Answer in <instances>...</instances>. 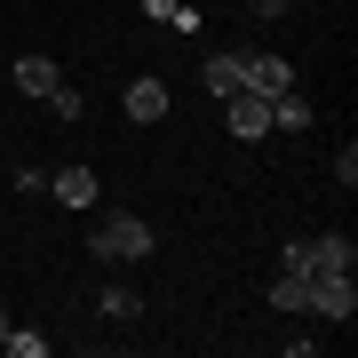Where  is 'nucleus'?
Returning a JSON list of instances; mask_svg holds the SVG:
<instances>
[{
	"label": "nucleus",
	"mask_w": 358,
	"mask_h": 358,
	"mask_svg": "<svg viewBox=\"0 0 358 358\" xmlns=\"http://www.w3.org/2000/svg\"><path fill=\"white\" fill-rule=\"evenodd\" d=\"M128 120H167V80H128Z\"/></svg>",
	"instance_id": "nucleus-8"
},
{
	"label": "nucleus",
	"mask_w": 358,
	"mask_h": 358,
	"mask_svg": "<svg viewBox=\"0 0 358 358\" xmlns=\"http://www.w3.org/2000/svg\"><path fill=\"white\" fill-rule=\"evenodd\" d=\"M96 310H103L112 327H128V319H143V294H136V287H103V294H96Z\"/></svg>",
	"instance_id": "nucleus-12"
},
{
	"label": "nucleus",
	"mask_w": 358,
	"mask_h": 358,
	"mask_svg": "<svg viewBox=\"0 0 358 358\" xmlns=\"http://www.w3.org/2000/svg\"><path fill=\"white\" fill-rule=\"evenodd\" d=\"M199 80H207V96H215V103H223V96H239V88H247V48H215Z\"/></svg>",
	"instance_id": "nucleus-4"
},
{
	"label": "nucleus",
	"mask_w": 358,
	"mask_h": 358,
	"mask_svg": "<svg viewBox=\"0 0 358 358\" xmlns=\"http://www.w3.org/2000/svg\"><path fill=\"white\" fill-rule=\"evenodd\" d=\"M48 192L64 199V207H96V167H56Z\"/></svg>",
	"instance_id": "nucleus-7"
},
{
	"label": "nucleus",
	"mask_w": 358,
	"mask_h": 358,
	"mask_svg": "<svg viewBox=\"0 0 358 358\" xmlns=\"http://www.w3.org/2000/svg\"><path fill=\"white\" fill-rule=\"evenodd\" d=\"M279 271H310V239H287L279 247Z\"/></svg>",
	"instance_id": "nucleus-15"
},
{
	"label": "nucleus",
	"mask_w": 358,
	"mask_h": 358,
	"mask_svg": "<svg viewBox=\"0 0 358 358\" xmlns=\"http://www.w3.org/2000/svg\"><path fill=\"white\" fill-rule=\"evenodd\" d=\"M8 358H48V334H24V327H8V343H0Z\"/></svg>",
	"instance_id": "nucleus-14"
},
{
	"label": "nucleus",
	"mask_w": 358,
	"mask_h": 358,
	"mask_svg": "<svg viewBox=\"0 0 358 358\" xmlns=\"http://www.w3.org/2000/svg\"><path fill=\"white\" fill-rule=\"evenodd\" d=\"M40 103H48V120H88V96H80L72 80H56V88L40 96Z\"/></svg>",
	"instance_id": "nucleus-13"
},
{
	"label": "nucleus",
	"mask_w": 358,
	"mask_h": 358,
	"mask_svg": "<svg viewBox=\"0 0 358 358\" xmlns=\"http://www.w3.org/2000/svg\"><path fill=\"white\" fill-rule=\"evenodd\" d=\"M8 80H16V88H24L32 103H40V96H48L64 72H56V56H16V72H8Z\"/></svg>",
	"instance_id": "nucleus-6"
},
{
	"label": "nucleus",
	"mask_w": 358,
	"mask_h": 358,
	"mask_svg": "<svg viewBox=\"0 0 358 358\" xmlns=\"http://www.w3.org/2000/svg\"><path fill=\"white\" fill-rule=\"evenodd\" d=\"M88 255L96 263H143V255H152V223H143V215H96V231H88Z\"/></svg>",
	"instance_id": "nucleus-1"
},
{
	"label": "nucleus",
	"mask_w": 358,
	"mask_h": 358,
	"mask_svg": "<svg viewBox=\"0 0 358 358\" xmlns=\"http://www.w3.org/2000/svg\"><path fill=\"white\" fill-rule=\"evenodd\" d=\"M310 310L334 327H350L358 319V287H350V271H310Z\"/></svg>",
	"instance_id": "nucleus-2"
},
{
	"label": "nucleus",
	"mask_w": 358,
	"mask_h": 358,
	"mask_svg": "<svg viewBox=\"0 0 358 358\" xmlns=\"http://www.w3.org/2000/svg\"><path fill=\"white\" fill-rule=\"evenodd\" d=\"M143 16L167 24V32H199V8H192V0H143Z\"/></svg>",
	"instance_id": "nucleus-11"
},
{
	"label": "nucleus",
	"mask_w": 358,
	"mask_h": 358,
	"mask_svg": "<svg viewBox=\"0 0 358 358\" xmlns=\"http://www.w3.org/2000/svg\"><path fill=\"white\" fill-rule=\"evenodd\" d=\"M247 88H255V96H287L294 88V64H287V56H247Z\"/></svg>",
	"instance_id": "nucleus-5"
},
{
	"label": "nucleus",
	"mask_w": 358,
	"mask_h": 358,
	"mask_svg": "<svg viewBox=\"0 0 358 358\" xmlns=\"http://www.w3.org/2000/svg\"><path fill=\"white\" fill-rule=\"evenodd\" d=\"M223 128L239 136V143H255V136H271V96H255V88L223 96Z\"/></svg>",
	"instance_id": "nucleus-3"
},
{
	"label": "nucleus",
	"mask_w": 358,
	"mask_h": 358,
	"mask_svg": "<svg viewBox=\"0 0 358 358\" xmlns=\"http://www.w3.org/2000/svg\"><path fill=\"white\" fill-rule=\"evenodd\" d=\"M294 0H247V16H287Z\"/></svg>",
	"instance_id": "nucleus-16"
},
{
	"label": "nucleus",
	"mask_w": 358,
	"mask_h": 358,
	"mask_svg": "<svg viewBox=\"0 0 358 358\" xmlns=\"http://www.w3.org/2000/svg\"><path fill=\"white\" fill-rule=\"evenodd\" d=\"M350 263H358V247L343 231H319V239H310V271H350Z\"/></svg>",
	"instance_id": "nucleus-9"
},
{
	"label": "nucleus",
	"mask_w": 358,
	"mask_h": 358,
	"mask_svg": "<svg viewBox=\"0 0 358 358\" xmlns=\"http://www.w3.org/2000/svg\"><path fill=\"white\" fill-rule=\"evenodd\" d=\"M0 343H8V310H0Z\"/></svg>",
	"instance_id": "nucleus-17"
},
{
	"label": "nucleus",
	"mask_w": 358,
	"mask_h": 358,
	"mask_svg": "<svg viewBox=\"0 0 358 358\" xmlns=\"http://www.w3.org/2000/svg\"><path fill=\"white\" fill-rule=\"evenodd\" d=\"M271 310H310V271H279L271 279Z\"/></svg>",
	"instance_id": "nucleus-10"
}]
</instances>
